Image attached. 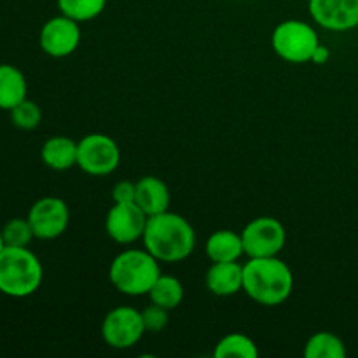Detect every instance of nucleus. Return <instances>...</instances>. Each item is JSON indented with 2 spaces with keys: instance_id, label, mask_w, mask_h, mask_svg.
I'll return each instance as SVG.
<instances>
[{
  "instance_id": "nucleus-1",
  "label": "nucleus",
  "mask_w": 358,
  "mask_h": 358,
  "mask_svg": "<svg viewBox=\"0 0 358 358\" xmlns=\"http://www.w3.org/2000/svg\"><path fill=\"white\" fill-rule=\"evenodd\" d=\"M143 247L159 262L175 264L192 254L196 233L187 219L173 212H163L147 219L143 231Z\"/></svg>"
},
{
  "instance_id": "nucleus-2",
  "label": "nucleus",
  "mask_w": 358,
  "mask_h": 358,
  "mask_svg": "<svg viewBox=\"0 0 358 358\" xmlns=\"http://www.w3.org/2000/svg\"><path fill=\"white\" fill-rule=\"evenodd\" d=\"M294 289V275L289 266L276 257H252L243 266V290L262 306H280Z\"/></svg>"
},
{
  "instance_id": "nucleus-3",
  "label": "nucleus",
  "mask_w": 358,
  "mask_h": 358,
  "mask_svg": "<svg viewBox=\"0 0 358 358\" xmlns=\"http://www.w3.org/2000/svg\"><path fill=\"white\" fill-rule=\"evenodd\" d=\"M161 276L159 261L150 252L129 250L115 255L108 269V278L114 289L124 296H145Z\"/></svg>"
},
{
  "instance_id": "nucleus-4",
  "label": "nucleus",
  "mask_w": 358,
  "mask_h": 358,
  "mask_svg": "<svg viewBox=\"0 0 358 358\" xmlns=\"http://www.w3.org/2000/svg\"><path fill=\"white\" fill-rule=\"evenodd\" d=\"M44 269L28 247H6L0 252V294L7 297H28L42 285Z\"/></svg>"
},
{
  "instance_id": "nucleus-5",
  "label": "nucleus",
  "mask_w": 358,
  "mask_h": 358,
  "mask_svg": "<svg viewBox=\"0 0 358 358\" xmlns=\"http://www.w3.org/2000/svg\"><path fill=\"white\" fill-rule=\"evenodd\" d=\"M273 51L289 63H308L320 45V38L310 23L287 20L275 28L271 35Z\"/></svg>"
},
{
  "instance_id": "nucleus-6",
  "label": "nucleus",
  "mask_w": 358,
  "mask_h": 358,
  "mask_svg": "<svg viewBox=\"0 0 358 358\" xmlns=\"http://www.w3.org/2000/svg\"><path fill=\"white\" fill-rule=\"evenodd\" d=\"M77 166L93 177H105L117 170L121 163L119 145L103 133H91L77 142Z\"/></svg>"
},
{
  "instance_id": "nucleus-7",
  "label": "nucleus",
  "mask_w": 358,
  "mask_h": 358,
  "mask_svg": "<svg viewBox=\"0 0 358 358\" xmlns=\"http://www.w3.org/2000/svg\"><path fill=\"white\" fill-rule=\"evenodd\" d=\"M245 255L248 257H276L283 250L287 233L283 224L273 217H257L241 231Z\"/></svg>"
},
{
  "instance_id": "nucleus-8",
  "label": "nucleus",
  "mask_w": 358,
  "mask_h": 358,
  "mask_svg": "<svg viewBox=\"0 0 358 358\" xmlns=\"http://www.w3.org/2000/svg\"><path fill=\"white\" fill-rule=\"evenodd\" d=\"M145 334L142 311L131 306H119L108 311L101 324V338L114 350H128Z\"/></svg>"
},
{
  "instance_id": "nucleus-9",
  "label": "nucleus",
  "mask_w": 358,
  "mask_h": 358,
  "mask_svg": "<svg viewBox=\"0 0 358 358\" xmlns=\"http://www.w3.org/2000/svg\"><path fill=\"white\" fill-rule=\"evenodd\" d=\"M27 219L34 231V236L37 240L49 241L65 233L70 222V212L62 198L45 196L31 205Z\"/></svg>"
},
{
  "instance_id": "nucleus-10",
  "label": "nucleus",
  "mask_w": 358,
  "mask_h": 358,
  "mask_svg": "<svg viewBox=\"0 0 358 358\" xmlns=\"http://www.w3.org/2000/svg\"><path fill=\"white\" fill-rule=\"evenodd\" d=\"M147 213L133 203H114L105 217V231L108 238L119 245L135 243L142 240L147 226Z\"/></svg>"
},
{
  "instance_id": "nucleus-11",
  "label": "nucleus",
  "mask_w": 358,
  "mask_h": 358,
  "mask_svg": "<svg viewBox=\"0 0 358 358\" xmlns=\"http://www.w3.org/2000/svg\"><path fill=\"white\" fill-rule=\"evenodd\" d=\"M41 49L51 58H66L80 44V27L69 16L51 17L41 28L38 35Z\"/></svg>"
},
{
  "instance_id": "nucleus-12",
  "label": "nucleus",
  "mask_w": 358,
  "mask_h": 358,
  "mask_svg": "<svg viewBox=\"0 0 358 358\" xmlns=\"http://www.w3.org/2000/svg\"><path fill=\"white\" fill-rule=\"evenodd\" d=\"M315 23L331 31H348L358 27V0H310Z\"/></svg>"
},
{
  "instance_id": "nucleus-13",
  "label": "nucleus",
  "mask_w": 358,
  "mask_h": 358,
  "mask_svg": "<svg viewBox=\"0 0 358 358\" xmlns=\"http://www.w3.org/2000/svg\"><path fill=\"white\" fill-rule=\"evenodd\" d=\"M206 289L219 297H229L243 290V266L234 262H212L206 271Z\"/></svg>"
},
{
  "instance_id": "nucleus-14",
  "label": "nucleus",
  "mask_w": 358,
  "mask_h": 358,
  "mask_svg": "<svg viewBox=\"0 0 358 358\" xmlns=\"http://www.w3.org/2000/svg\"><path fill=\"white\" fill-rule=\"evenodd\" d=\"M135 203L147 213V217L163 213L170 206V189L159 177L147 175L136 182Z\"/></svg>"
},
{
  "instance_id": "nucleus-15",
  "label": "nucleus",
  "mask_w": 358,
  "mask_h": 358,
  "mask_svg": "<svg viewBox=\"0 0 358 358\" xmlns=\"http://www.w3.org/2000/svg\"><path fill=\"white\" fill-rule=\"evenodd\" d=\"M77 152H79V147L72 138L56 135L45 140L41 149V157L42 163L51 170L65 171L77 166Z\"/></svg>"
},
{
  "instance_id": "nucleus-16",
  "label": "nucleus",
  "mask_w": 358,
  "mask_h": 358,
  "mask_svg": "<svg viewBox=\"0 0 358 358\" xmlns=\"http://www.w3.org/2000/svg\"><path fill=\"white\" fill-rule=\"evenodd\" d=\"M27 91L23 72L9 63H0V110H13L27 98Z\"/></svg>"
},
{
  "instance_id": "nucleus-17",
  "label": "nucleus",
  "mask_w": 358,
  "mask_h": 358,
  "mask_svg": "<svg viewBox=\"0 0 358 358\" xmlns=\"http://www.w3.org/2000/svg\"><path fill=\"white\" fill-rule=\"evenodd\" d=\"M205 252L212 262L238 261L241 255H245L241 234H236L231 229L215 231L206 241Z\"/></svg>"
},
{
  "instance_id": "nucleus-18",
  "label": "nucleus",
  "mask_w": 358,
  "mask_h": 358,
  "mask_svg": "<svg viewBox=\"0 0 358 358\" xmlns=\"http://www.w3.org/2000/svg\"><path fill=\"white\" fill-rule=\"evenodd\" d=\"M147 296L150 297V303L170 311L180 306V303L184 301V285L175 276L161 273V276L156 280Z\"/></svg>"
},
{
  "instance_id": "nucleus-19",
  "label": "nucleus",
  "mask_w": 358,
  "mask_h": 358,
  "mask_svg": "<svg viewBox=\"0 0 358 358\" xmlns=\"http://www.w3.org/2000/svg\"><path fill=\"white\" fill-rule=\"evenodd\" d=\"M304 357L306 358H345L346 346L332 332H317L308 339L304 346Z\"/></svg>"
},
{
  "instance_id": "nucleus-20",
  "label": "nucleus",
  "mask_w": 358,
  "mask_h": 358,
  "mask_svg": "<svg viewBox=\"0 0 358 358\" xmlns=\"http://www.w3.org/2000/svg\"><path fill=\"white\" fill-rule=\"evenodd\" d=\"M213 357L215 358H229V357H240V358H257L259 350L254 339H250L245 334H227L220 339L213 350Z\"/></svg>"
},
{
  "instance_id": "nucleus-21",
  "label": "nucleus",
  "mask_w": 358,
  "mask_h": 358,
  "mask_svg": "<svg viewBox=\"0 0 358 358\" xmlns=\"http://www.w3.org/2000/svg\"><path fill=\"white\" fill-rule=\"evenodd\" d=\"M107 0H58L59 14L72 17L77 23H86L103 13Z\"/></svg>"
},
{
  "instance_id": "nucleus-22",
  "label": "nucleus",
  "mask_w": 358,
  "mask_h": 358,
  "mask_svg": "<svg viewBox=\"0 0 358 358\" xmlns=\"http://www.w3.org/2000/svg\"><path fill=\"white\" fill-rule=\"evenodd\" d=\"M10 112V121L16 126L17 129H23V131H31V129L37 128L42 121V110L35 101L24 98L21 103H17L16 107Z\"/></svg>"
},
{
  "instance_id": "nucleus-23",
  "label": "nucleus",
  "mask_w": 358,
  "mask_h": 358,
  "mask_svg": "<svg viewBox=\"0 0 358 358\" xmlns=\"http://www.w3.org/2000/svg\"><path fill=\"white\" fill-rule=\"evenodd\" d=\"M2 238L6 247H28L35 236L28 219L16 217L2 227Z\"/></svg>"
},
{
  "instance_id": "nucleus-24",
  "label": "nucleus",
  "mask_w": 358,
  "mask_h": 358,
  "mask_svg": "<svg viewBox=\"0 0 358 358\" xmlns=\"http://www.w3.org/2000/svg\"><path fill=\"white\" fill-rule=\"evenodd\" d=\"M142 320L145 332H161L168 325V310L150 304L142 311Z\"/></svg>"
},
{
  "instance_id": "nucleus-25",
  "label": "nucleus",
  "mask_w": 358,
  "mask_h": 358,
  "mask_svg": "<svg viewBox=\"0 0 358 358\" xmlns=\"http://www.w3.org/2000/svg\"><path fill=\"white\" fill-rule=\"evenodd\" d=\"M136 196V184L129 180H121L112 189V199L114 203H133Z\"/></svg>"
},
{
  "instance_id": "nucleus-26",
  "label": "nucleus",
  "mask_w": 358,
  "mask_h": 358,
  "mask_svg": "<svg viewBox=\"0 0 358 358\" xmlns=\"http://www.w3.org/2000/svg\"><path fill=\"white\" fill-rule=\"evenodd\" d=\"M329 58H331V52H329V49L325 48V45H318L317 51H315L313 58H311V62L317 63V65H324V63L329 62Z\"/></svg>"
},
{
  "instance_id": "nucleus-27",
  "label": "nucleus",
  "mask_w": 358,
  "mask_h": 358,
  "mask_svg": "<svg viewBox=\"0 0 358 358\" xmlns=\"http://www.w3.org/2000/svg\"><path fill=\"white\" fill-rule=\"evenodd\" d=\"M6 248V243H3V238H2V229H0V252Z\"/></svg>"
}]
</instances>
